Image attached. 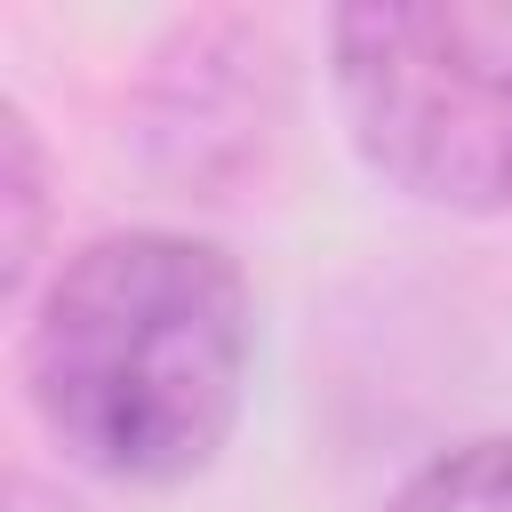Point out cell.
Returning a JSON list of instances; mask_svg holds the SVG:
<instances>
[{
  "mask_svg": "<svg viewBox=\"0 0 512 512\" xmlns=\"http://www.w3.org/2000/svg\"><path fill=\"white\" fill-rule=\"evenodd\" d=\"M256 360V296L232 248L168 224L104 232L56 264L24 320V392L48 440L120 488L216 464Z\"/></svg>",
  "mask_w": 512,
  "mask_h": 512,
  "instance_id": "6da1fadb",
  "label": "cell"
},
{
  "mask_svg": "<svg viewBox=\"0 0 512 512\" xmlns=\"http://www.w3.org/2000/svg\"><path fill=\"white\" fill-rule=\"evenodd\" d=\"M328 80L352 152L448 216L512 208V0L344 8Z\"/></svg>",
  "mask_w": 512,
  "mask_h": 512,
  "instance_id": "7a4b0ae2",
  "label": "cell"
},
{
  "mask_svg": "<svg viewBox=\"0 0 512 512\" xmlns=\"http://www.w3.org/2000/svg\"><path fill=\"white\" fill-rule=\"evenodd\" d=\"M384 512H512V432H480L416 464Z\"/></svg>",
  "mask_w": 512,
  "mask_h": 512,
  "instance_id": "3957f363",
  "label": "cell"
},
{
  "mask_svg": "<svg viewBox=\"0 0 512 512\" xmlns=\"http://www.w3.org/2000/svg\"><path fill=\"white\" fill-rule=\"evenodd\" d=\"M0 192L16 208V224H8V288H24L32 248H40V144H32V120L16 104H0Z\"/></svg>",
  "mask_w": 512,
  "mask_h": 512,
  "instance_id": "277c9868",
  "label": "cell"
},
{
  "mask_svg": "<svg viewBox=\"0 0 512 512\" xmlns=\"http://www.w3.org/2000/svg\"><path fill=\"white\" fill-rule=\"evenodd\" d=\"M8 512H88V504L64 496V488H48V480H32V472H16L8 480Z\"/></svg>",
  "mask_w": 512,
  "mask_h": 512,
  "instance_id": "5b68a950",
  "label": "cell"
}]
</instances>
